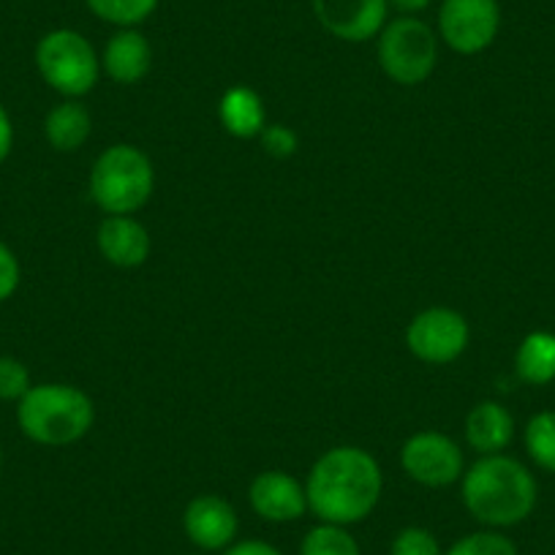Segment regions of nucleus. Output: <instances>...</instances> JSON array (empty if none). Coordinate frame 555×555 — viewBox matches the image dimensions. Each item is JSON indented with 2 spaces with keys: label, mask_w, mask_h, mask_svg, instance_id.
<instances>
[{
  "label": "nucleus",
  "mask_w": 555,
  "mask_h": 555,
  "mask_svg": "<svg viewBox=\"0 0 555 555\" xmlns=\"http://www.w3.org/2000/svg\"><path fill=\"white\" fill-rule=\"evenodd\" d=\"M384 493V474L376 457L354 444L333 447L311 466L306 479L308 512L319 522L354 526L373 515Z\"/></svg>",
  "instance_id": "f257e3e1"
},
{
  "label": "nucleus",
  "mask_w": 555,
  "mask_h": 555,
  "mask_svg": "<svg viewBox=\"0 0 555 555\" xmlns=\"http://www.w3.org/2000/svg\"><path fill=\"white\" fill-rule=\"evenodd\" d=\"M461 499L468 515L485 528H512L531 517L539 485L520 461L509 455H482L463 472Z\"/></svg>",
  "instance_id": "f03ea898"
},
{
  "label": "nucleus",
  "mask_w": 555,
  "mask_h": 555,
  "mask_svg": "<svg viewBox=\"0 0 555 555\" xmlns=\"http://www.w3.org/2000/svg\"><path fill=\"white\" fill-rule=\"evenodd\" d=\"M95 423V405L74 384H34L17 403V425L25 439L41 447H68L82 441Z\"/></svg>",
  "instance_id": "7ed1b4c3"
},
{
  "label": "nucleus",
  "mask_w": 555,
  "mask_h": 555,
  "mask_svg": "<svg viewBox=\"0 0 555 555\" xmlns=\"http://www.w3.org/2000/svg\"><path fill=\"white\" fill-rule=\"evenodd\" d=\"M90 199L106 216H133L151 202L156 191V169L137 145H112L90 169Z\"/></svg>",
  "instance_id": "20e7f679"
},
{
  "label": "nucleus",
  "mask_w": 555,
  "mask_h": 555,
  "mask_svg": "<svg viewBox=\"0 0 555 555\" xmlns=\"http://www.w3.org/2000/svg\"><path fill=\"white\" fill-rule=\"evenodd\" d=\"M34 57L47 88L63 99H82L101 79V55L88 36L74 28H55L41 36Z\"/></svg>",
  "instance_id": "39448f33"
},
{
  "label": "nucleus",
  "mask_w": 555,
  "mask_h": 555,
  "mask_svg": "<svg viewBox=\"0 0 555 555\" xmlns=\"http://www.w3.org/2000/svg\"><path fill=\"white\" fill-rule=\"evenodd\" d=\"M376 57L382 72L403 88L428 82L439 63V34L420 17L387 20L376 36Z\"/></svg>",
  "instance_id": "423d86ee"
},
{
  "label": "nucleus",
  "mask_w": 555,
  "mask_h": 555,
  "mask_svg": "<svg viewBox=\"0 0 555 555\" xmlns=\"http://www.w3.org/2000/svg\"><path fill=\"white\" fill-rule=\"evenodd\" d=\"M468 340L466 317L444 306L425 308L405 327V346L425 365H450L468 349Z\"/></svg>",
  "instance_id": "0eeeda50"
},
{
  "label": "nucleus",
  "mask_w": 555,
  "mask_h": 555,
  "mask_svg": "<svg viewBox=\"0 0 555 555\" xmlns=\"http://www.w3.org/2000/svg\"><path fill=\"white\" fill-rule=\"evenodd\" d=\"M400 468L423 488H450L466 472L463 450L441 430H420L400 447Z\"/></svg>",
  "instance_id": "6e6552de"
},
{
  "label": "nucleus",
  "mask_w": 555,
  "mask_h": 555,
  "mask_svg": "<svg viewBox=\"0 0 555 555\" xmlns=\"http://www.w3.org/2000/svg\"><path fill=\"white\" fill-rule=\"evenodd\" d=\"M501 30L499 0H441L439 39L457 55H479Z\"/></svg>",
  "instance_id": "1a4fd4ad"
},
{
  "label": "nucleus",
  "mask_w": 555,
  "mask_h": 555,
  "mask_svg": "<svg viewBox=\"0 0 555 555\" xmlns=\"http://www.w3.org/2000/svg\"><path fill=\"white\" fill-rule=\"evenodd\" d=\"M313 17L333 39L362 44L387 25L389 0H311Z\"/></svg>",
  "instance_id": "9d476101"
},
{
  "label": "nucleus",
  "mask_w": 555,
  "mask_h": 555,
  "mask_svg": "<svg viewBox=\"0 0 555 555\" xmlns=\"http://www.w3.org/2000/svg\"><path fill=\"white\" fill-rule=\"evenodd\" d=\"M183 531L202 553L232 547L240 531V517L223 495H196L183 512Z\"/></svg>",
  "instance_id": "9b49d317"
},
{
  "label": "nucleus",
  "mask_w": 555,
  "mask_h": 555,
  "mask_svg": "<svg viewBox=\"0 0 555 555\" xmlns=\"http://www.w3.org/2000/svg\"><path fill=\"white\" fill-rule=\"evenodd\" d=\"M248 504L267 522H295L308 512L306 482L289 472H261L248 488Z\"/></svg>",
  "instance_id": "f8f14e48"
},
{
  "label": "nucleus",
  "mask_w": 555,
  "mask_h": 555,
  "mask_svg": "<svg viewBox=\"0 0 555 555\" xmlns=\"http://www.w3.org/2000/svg\"><path fill=\"white\" fill-rule=\"evenodd\" d=\"M95 245L99 254L120 270L142 267L153 248L151 232L133 216H106L95 232Z\"/></svg>",
  "instance_id": "ddd939ff"
},
{
  "label": "nucleus",
  "mask_w": 555,
  "mask_h": 555,
  "mask_svg": "<svg viewBox=\"0 0 555 555\" xmlns=\"http://www.w3.org/2000/svg\"><path fill=\"white\" fill-rule=\"evenodd\" d=\"M153 47L137 28H117L101 55V72L117 85H139L151 74Z\"/></svg>",
  "instance_id": "4468645a"
},
{
  "label": "nucleus",
  "mask_w": 555,
  "mask_h": 555,
  "mask_svg": "<svg viewBox=\"0 0 555 555\" xmlns=\"http://www.w3.org/2000/svg\"><path fill=\"white\" fill-rule=\"evenodd\" d=\"M466 444L482 455H501L515 439V416L499 400H482L466 414Z\"/></svg>",
  "instance_id": "2eb2a0df"
},
{
  "label": "nucleus",
  "mask_w": 555,
  "mask_h": 555,
  "mask_svg": "<svg viewBox=\"0 0 555 555\" xmlns=\"http://www.w3.org/2000/svg\"><path fill=\"white\" fill-rule=\"evenodd\" d=\"M218 120L229 137L259 139L267 126L264 101L248 85H234V88L223 90L221 101H218Z\"/></svg>",
  "instance_id": "dca6fc26"
},
{
  "label": "nucleus",
  "mask_w": 555,
  "mask_h": 555,
  "mask_svg": "<svg viewBox=\"0 0 555 555\" xmlns=\"http://www.w3.org/2000/svg\"><path fill=\"white\" fill-rule=\"evenodd\" d=\"M90 131L93 117L79 99L61 101L44 117V139L57 153H77L90 139Z\"/></svg>",
  "instance_id": "f3484780"
},
{
  "label": "nucleus",
  "mask_w": 555,
  "mask_h": 555,
  "mask_svg": "<svg viewBox=\"0 0 555 555\" xmlns=\"http://www.w3.org/2000/svg\"><path fill=\"white\" fill-rule=\"evenodd\" d=\"M515 371L531 387L555 382V335L547 330L528 333L515 351Z\"/></svg>",
  "instance_id": "a211bd4d"
},
{
  "label": "nucleus",
  "mask_w": 555,
  "mask_h": 555,
  "mask_svg": "<svg viewBox=\"0 0 555 555\" xmlns=\"http://www.w3.org/2000/svg\"><path fill=\"white\" fill-rule=\"evenodd\" d=\"M93 17L115 28H139L156 14L162 0H85Z\"/></svg>",
  "instance_id": "6ab92c4d"
},
{
  "label": "nucleus",
  "mask_w": 555,
  "mask_h": 555,
  "mask_svg": "<svg viewBox=\"0 0 555 555\" xmlns=\"http://www.w3.org/2000/svg\"><path fill=\"white\" fill-rule=\"evenodd\" d=\"M522 444L539 468L555 474V411H539L528 420Z\"/></svg>",
  "instance_id": "aec40b11"
},
{
  "label": "nucleus",
  "mask_w": 555,
  "mask_h": 555,
  "mask_svg": "<svg viewBox=\"0 0 555 555\" xmlns=\"http://www.w3.org/2000/svg\"><path fill=\"white\" fill-rule=\"evenodd\" d=\"M300 555H362V550L346 526L319 522L302 537Z\"/></svg>",
  "instance_id": "412c9836"
},
{
  "label": "nucleus",
  "mask_w": 555,
  "mask_h": 555,
  "mask_svg": "<svg viewBox=\"0 0 555 555\" xmlns=\"http://www.w3.org/2000/svg\"><path fill=\"white\" fill-rule=\"evenodd\" d=\"M444 555H520V553H517V544L512 542L506 533L495 531V528H485V531H474L457 539L450 550H444Z\"/></svg>",
  "instance_id": "4be33fe9"
},
{
  "label": "nucleus",
  "mask_w": 555,
  "mask_h": 555,
  "mask_svg": "<svg viewBox=\"0 0 555 555\" xmlns=\"http://www.w3.org/2000/svg\"><path fill=\"white\" fill-rule=\"evenodd\" d=\"M389 555H444V550L428 528L409 526L395 533Z\"/></svg>",
  "instance_id": "5701e85b"
},
{
  "label": "nucleus",
  "mask_w": 555,
  "mask_h": 555,
  "mask_svg": "<svg viewBox=\"0 0 555 555\" xmlns=\"http://www.w3.org/2000/svg\"><path fill=\"white\" fill-rule=\"evenodd\" d=\"M30 387H34V382H30L28 365L12 354L0 357V400L20 403Z\"/></svg>",
  "instance_id": "b1692460"
},
{
  "label": "nucleus",
  "mask_w": 555,
  "mask_h": 555,
  "mask_svg": "<svg viewBox=\"0 0 555 555\" xmlns=\"http://www.w3.org/2000/svg\"><path fill=\"white\" fill-rule=\"evenodd\" d=\"M261 151L270 158H278V162H286L297 153L300 147V137H297L295 128L284 126V122H272V126H264V131L259 133Z\"/></svg>",
  "instance_id": "393cba45"
},
{
  "label": "nucleus",
  "mask_w": 555,
  "mask_h": 555,
  "mask_svg": "<svg viewBox=\"0 0 555 555\" xmlns=\"http://www.w3.org/2000/svg\"><path fill=\"white\" fill-rule=\"evenodd\" d=\"M23 281V264H20L17 254L0 240V302L12 300Z\"/></svg>",
  "instance_id": "a878e982"
},
{
  "label": "nucleus",
  "mask_w": 555,
  "mask_h": 555,
  "mask_svg": "<svg viewBox=\"0 0 555 555\" xmlns=\"http://www.w3.org/2000/svg\"><path fill=\"white\" fill-rule=\"evenodd\" d=\"M223 555H284L278 547H272L270 542H261V539H243V542H234L232 547L223 550Z\"/></svg>",
  "instance_id": "bb28decb"
},
{
  "label": "nucleus",
  "mask_w": 555,
  "mask_h": 555,
  "mask_svg": "<svg viewBox=\"0 0 555 555\" xmlns=\"http://www.w3.org/2000/svg\"><path fill=\"white\" fill-rule=\"evenodd\" d=\"M12 151H14V122L7 106L0 104V164L12 156Z\"/></svg>",
  "instance_id": "cd10ccee"
},
{
  "label": "nucleus",
  "mask_w": 555,
  "mask_h": 555,
  "mask_svg": "<svg viewBox=\"0 0 555 555\" xmlns=\"http://www.w3.org/2000/svg\"><path fill=\"white\" fill-rule=\"evenodd\" d=\"M430 3H434V0H389V9L400 12L403 17H416V14H423Z\"/></svg>",
  "instance_id": "c85d7f7f"
},
{
  "label": "nucleus",
  "mask_w": 555,
  "mask_h": 555,
  "mask_svg": "<svg viewBox=\"0 0 555 555\" xmlns=\"http://www.w3.org/2000/svg\"><path fill=\"white\" fill-rule=\"evenodd\" d=\"M0 466H3V444H0Z\"/></svg>",
  "instance_id": "c756f323"
},
{
  "label": "nucleus",
  "mask_w": 555,
  "mask_h": 555,
  "mask_svg": "<svg viewBox=\"0 0 555 555\" xmlns=\"http://www.w3.org/2000/svg\"><path fill=\"white\" fill-rule=\"evenodd\" d=\"M185 555H207V553H185Z\"/></svg>",
  "instance_id": "7c9ffc66"
}]
</instances>
